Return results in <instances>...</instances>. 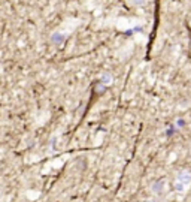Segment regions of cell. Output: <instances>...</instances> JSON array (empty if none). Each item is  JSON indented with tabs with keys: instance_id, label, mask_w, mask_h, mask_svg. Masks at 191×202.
<instances>
[{
	"instance_id": "1",
	"label": "cell",
	"mask_w": 191,
	"mask_h": 202,
	"mask_svg": "<svg viewBox=\"0 0 191 202\" xmlns=\"http://www.w3.org/2000/svg\"><path fill=\"white\" fill-rule=\"evenodd\" d=\"M132 3H133L134 6H142V5L146 3V0H132Z\"/></svg>"
}]
</instances>
